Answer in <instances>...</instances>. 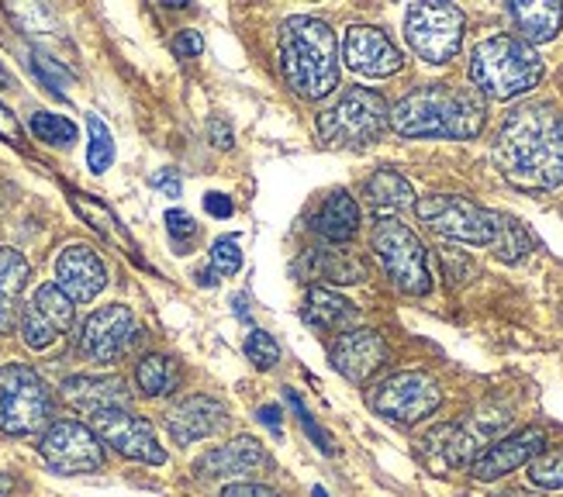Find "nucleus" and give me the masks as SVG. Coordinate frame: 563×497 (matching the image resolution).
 I'll return each mask as SVG.
<instances>
[{
  "label": "nucleus",
  "mask_w": 563,
  "mask_h": 497,
  "mask_svg": "<svg viewBox=\"0 0 563 497\" xmlns=\"http://www.w3.org/2000/svg\"><path fill=\"white\" fill-rule=\"evenodd\" d=\"M390 124L387 101L377 90L353 87L318 114V139L332 148H360L384 135Z\"/></svg>",
  "instance_id": "nucleus-5"
},
{
  "label": "nucleus",
  "mask_w": 563,
  "mask_h": 497,
  "mask_svg": "<svg viewBox=\"0 0 563 497\" xmlns=\"http://www.w3.org/2000/svg\"><path fill=\"white\" fill-rule=\"evenodd\" d=\"M56 287L73 305H87L108 287V266L90 245H66L56 256Z\"/></svg>",
  "instance_id": "nucleus-15"
},
{
  "label": "nucleus",
  "mask_w": 563,
  "mask_h": 497,
  "mask_svg": "<svg viewBox=\"0 0 563 497\" xmlns=\"http://www.w3.org/2000/svg\"><path fill=\"white\" fill-rule=\"evenodd\" d=\"M363 194L371 197V205L374 208H408V205H415V190H411V184L401 177V173H395V169H377L371 180L363 184Z\"/></svg>",
  "instance_id": "nucleus-27"
},
{
  "label": "nucleus",
  "mask_w": 563,
  "mask_h": 497,
  "mask_svg": "<svg viewBox=\"0 0 563 497\" xmlns=\"http://www.w3.org/2000/svg\"><path fill=\"white\" fill-rule=\"evenodd\" d=\"M387 363V345L374 329H350L332 342V366L350 384H366Z\"/></svg>",
  "instance_id": "nucleus-17"
},
{
  "label": "nucleus",
  "mask_w": 563,
  "mask_h": 497,
  "mask_svg": "<svg viewBox=\"0 0 563 497\" xmlns=\"http://www.w3.org/2000/svg\"><path fill=\"white\" fill-rule=\"evenodd\" d=\"M260 421H263V426H271L274 432H280V408H274V405H271V408H263V411H260Z\"/></svg>",
  "instance_id": "nucleus-45"
},
{
  "label": "nucleus",
  "mask_w": 563,
  "mask_h": 497,
  "mask_svg": "<svg viewBox=\"0 0 563 497\" xmlns=\"http://www.w3.org/2000/svg\"><path fill=\"white\" fill-rule=\"evenodd\" d=\"M0 135L4 139H11L14 145H21V129H18V121H14V114L0 104Z\"/></svg>",
  "instance_id": "nucleus-44"
},
{
  "label": "nucleus",
  "mask_w": 563,
  "mask_h": 497,
  "mask_svg": "<svg viewBox=\"0 0 563 497\" xmlns=\"http://www.w3.org/2000/svg\"><path fill=\"white\" fill-rule=\"evenodd\" d=\"M53 418V390L32 366L4 363L0 366V432L24 439L48 429Z\"/></svg>",
  "instance_id": "nucleus-6"
},
{
  "label": "nucleus",
  "mask_w": 563,
  "mask_h": 497,
  "mask_svg": "<svg viewBox=\"0 0 563 497\" xmlns=\"http://www.w3.org/2000/svg\"><path fill=\"white\" fill-rule=\"evenodd\" d=\"M32 69L38 73V80H45L48 87H53L56 97L66 93V90H63V87H66V73H63L53 59H45L42 53H32Z\"/></svg>",
  "instance_id": "nucleus-37"
},
{
  "label": "nucleus",
  "mask_w": 563,
  "mask_h": 497,
  "mask_svg": "<svg viewBox=\"0 0 563 497\" xmlns=\"http://www.w3.org/2000/svg\"><path fill=\"white\" fill-rule=\"evenodd\" d=\"M246 360L253 366H260V369H274L280 363V345H277V339L260 332V329H253L246 335Z\"/></svg>",
  "instance_id": "nucleus-35"
},
{
  "label": "nucleus",
  "mask_w": 563,
  "mask_h": 497,
  "mask_svg": "<svg viewBox=\"0 0 563 497\" xmlns=\"http://www.w3.org/2000/svg\"><path fill=\"white\" fill-rule=\"evenodd\" d=\"M11 490H14V477L0 474V497H11Z\"/></svg>",
  "instance_id": "nucleus-47"
},
{
  "label": "nucleus",
  "mask_w": 563,
  "mask_h": 497,
  "mask_svg": "<svg viewBox=\"0 0 563 497\" xmlns=\"http://www.w3.org/2000/svg\"><path fill=\"white\" fill-rule=\"evenodd\" d=\"M29 129L35 132L38 142L45 145H56V148H69L73 142H77V124H73L69 118L63 114H53V111H35Z\"/></svg>",
  "instance_id": "nucleus-30"
},
{
  "label": "nucleus",
  "mask_w": 563,
  "mask_h": 497,
  "mask_svg": "<svg viewBox=\"0 0 563 497\" xmlns=\"http://www.w3.org/2000/svg\"><path fill=\"white\" fill-rule=\"evenodd\" d=\"M287 401L294 405V411H298V418H301V426L311 432V439L318 442V445H322V450L325 453H332V445H329V439H325V432H318V426H314V421H311V415L305 411V405H301V397L298 394H294V390H287Z\"/></svg>",
  "instance_id": "nucleus-40"
},
{
  "label": "nucleus",
  "mask_w": 563,
  "mask_h": 497,
  "mask_svg": "<svg viewBox=\"0 0 563 497\" xmlns=\"http://www.w3.org/2000/svg\"><path fill=\"white\" fill-rule=\"evenodd\" d=\"M374 253L384 263L387 277L395 280L398 290L422 297L432 290V273H429V259H426V245L419 242L408 225H401L398 218H380L374 225Z\"/></svg>",
  "instance_id": "nucleus-7"
},
{
  "label": "nucleus",
  "mask_w": 563,
  "mask_h": 497,
  "mask_svg": "<svg viewBox=\"0 0 563 497\" xmlns=\"http://www.w3.org/2000/svg\"><path fill=\"white\" fill-rule=\"evenodd\" d=\"M87 132H90V145H87V163H90V173H108L111 163H114V139H111V129L97 118V114H87Z\"/></svg>",
  "instance_id": "nucleus-32"
},
{
  "label": "nucleus",
  "mask_w": 563,
  "mask_h": 497,
  "mask_svg": "<svg viewBox=\"0 0 563 497\" xmlns=\"http://www.w3.org/2000/svg\"><path fill=\"white\" fill-rule=\"evenodd\" d=\"M405 38L426 63L443 66L463 45V11L453 4H411L405 11Z\"/></svg>",
  "instance_id": "nucleus-10"
},
{
  "label": "nucleus",
  "mask_w": 563,
  "mask_h": 497,
  "mask_svg": "<svg viewBox=\"0 0 563 497\" xmlns=\"http://www.w3.org/2000/svg\"><path fill=\"white\" fill-rule=\"evenodd\" d=\"M69 201H73V208H77V211H80V214H84V218H87L90 225H93L97 232H101V235H108V239H125V235H121V229H118V218H114L104 205L87 201L84 194H73Z\"/></svg>",
  "instance_id": "nucleus-34"
},
{
  "label": "nucleus",
  "mask_w": 563,
  "mask_h": 497,
  "mask_svg": "<svg viewBox=\"0 0 563 497\" xmlns=\"http://www.w3.org/2000/svg\"><path fill=\"white\" fill-rule=\"evenodd\" d=\"M529 481L543 490L563 487V450H543L529 463Z\"/></svg>",
  "instance_id": "nucleus-33"
},
{
  "label": "nucleus",
  "mask_w": 563,
  "mask_h": 497,
  "mask_svg": "<svg viewBox=\"0 0 563 497\" xmlns=\"http://www.w3.org/2000/svg\"><path fill=\"white\" fill-rule=\"evenodd\" d=\"M211 132H214V139H218V145H222V148L232 145V132H229V124H225V121H214V124H211Z\"/></svg>",
  "instance_id": "nucleus-46"
},
{
  "label": "nucleus",
  "mask_w": 563,
  "mask_h": 497,
  "mask_svg": "<svg viewBox=\"0 0 563 497\" xmlns=\"http://www.w3.org/2000/svg\"><path fill=\"white\" fill-rule=\"evenodd\" d=\"M492 248H495V256H498L501 263H519V259L529 253V248H532V242H529L526 229L519 225L516 218L498 214V232H495Z\"/></svg>",
  "instance_id": "nucleus-29"
},
{
  "label": "nucleus",
  "mask_w": 563,
  "mask_h": 497,
  "mask_svg": "<svg viewBox=\"0 0 563 497\" xmlns=\"http://www.w3.org/2000/svg\"><path fill=\"white\" fill-rule=\"evenodd\" d=\"M511 18H516L522 42H553L560 24H563V8L550 4V0H516L508 4Z\"/></svg>",
  "instance_id": "nucleus-23"
},
{
  "label": "nucleus",
  "mask_w": 563,
  "mask_h": 497,
  "mask_svg": "<svg viewBox=\"0 0 563 497\" xmlns=\"http://www.w3.org/2000/svg\"><path fill=\"white\" fill-rule=\"evenodd\" d=\"M90 429L104 445H111V450H118L121 456H129L135 463H145V466L166 463V450L159 445L156 429L129 408H108V411L90 415Z\"/></svg>",
  "instance_id": "nucleus-12"
},
{
  "label": "nucleus",
  "mask_w": 563,
  "mask_h": 497,
  "mask_svg": "<svg viewBox=\"0 0 563 497\" xmlns=\"http://www.w3.org/2000/svg\"><path fill=\"white\" fill-rule=\"evenodd\" d=\"M305 321L318 332H350V325L356 321V308L346 301V297H339L325 287H311L305 294Z\"/></svg>",
  "instance_id": "nucleus-22"
},
{
  "label": "nucleus",
  "mask_w": 563,
  "mask_h": 497,
  "mask_svg": "<svg viewBox=\"0 0 563 497\" xmlns=\"http://www.w3.org/2000/svg\"><path fill=\"white\" fill-rule=\"evenodd\" d=\"M174 53H177L180 59H198V56L205 53V38H201V32L184 29V32L174 38Z\"/></svg>",
  "instance_id": "nucleus-39"
},
{
  "label": "nucleus",
  "mask_w": 563,
  "mask_h": 497,
  "mask_svg": "<svg viewBox=\"0 0 563 497\" xmlns=\"http://www.w3.org/2000/svg\"><path fill=\"white\" fill-rule=\"evenodd\" d=\"M263 466H266V450H263V442L253 435H239L225 445H218V450H208L198 463H194V470H198L205 481L250 477Z\"/></svg>",
  "instance_id": "nucleus-19"
},
{
  "label": "nucleus",
  "mask_w": 563,
  "mask_h": 497,
  "mask_svg": "<svg viewBox=\"0 0 563 497\" xmlns=\"http://www.w3.org/2000/svg\"><path fill=\"white\" fill-rule=\"evenodd\" d=\"M135 339V314L125 305H108L101 311H93L84 321V332H80V350L87 360L93 363H118L121 356L129 353V345Z\"/></svg>",
  "instance_id": "nucleus-13"
},
{
  "label": "nucleus",
  "mask_w": 563,
  "mask_h": 497,
  "mask_svg": "<svg viewBox=\"0 0 563 497\" xmlns=\"http://www.w3.org/2000/svg\"><path fill=\"white\" fill-rule=\"evenodd\" d=\"M29 259L18 248L0 245V332H14L21 318V294L29 287Z\"/></svg>",
  "instance_id": "nucleus-21"
},
{
  "label": "nucleus",
  "mask_w": 563,
  "mask_h": 497,
  "mask_svg": "<svg viewBox=\"0 0 563 497\" xmlns=\"http://www.w3.org/2000/svg\"><path fill=\"white\" fill-rule=\"evenodd\" d=\"M211 263H214L218 273H225V277L239 273V269H242V245H239V239H232V235H222V239H218V242L211 245Z\"/></svg>",
  "instance_id": "nucleus-36"
},
{
  "label": "nucleus",
  "mask_w": 563,
  "mask_h": 497,
  "mask_svg": "<svg viewBox=\"0 0 563 497\" xmlns=\"http://www.w3.org/2000/svg\"><path fill=\"white\" fill-rule=\"evenodd\" d=\"M301 269L311 280H329V284H360L363 280V263H356L346 253H308Z\"/></svg>",
  "instance_id": "nucleus-26"
},
{
  "label": "nucleus",
  "mask_w": 563,
  "mask_h": 497,
  "mask_svg": "<svg viewBox=\"0 0 563 497\" xmlns=\"http://www.w3.org/2000/svg\"><path fill=\"white\" fill-rule=\"evenodd\" d=\"M32 305L42 311V318L53 321V329H56L59 335L73 329V318H77V308H73V301H69V297H66L56 284H42V287L35 290V297H32Z\"/></svg>",
  "instance_id": "nucleus-28"
},
{
  "label": "nucleus",
  "mask_w": 563,
  "mask_h": 497,
  "mask_svg": "<svg viewBox=\"0 0 563 497\" xmlns=\"http://www.w3.org/2000/svg\"><path fill=\"white\" fill-rule=\"evenodd\" d=\"M18 329H21V339H24V345H29V350H35V353H45L48 345H56V339H59V332L53 329V321L42 318V311H38L32 301L21 308Z\"/></svg>",
  "instance_id": "nucleus-31"
},
{
  "label": "nucleus",
  "mask_w": 563,
  "mask_h": 497,
  "mask_svg": "<svg viewBox=\"0 0 563 497\" xmlns=\"http://www.w3.org/2000/svg\"><path fill=\"white\" fill-rule=\"evenodd\" d=\"M342 59H346L350 69L363 73V77H390L405 63L398 45L380 29H374V24H353L346 38H342Z\"/></svg>",
  "instance_id": "nucleus-16"
},
{
  "label": "nucleus",
  "mask_w": 563,
  "mask_h": 497,
  "mask_svg": "<svg viewBox=\"0 0 563 497\" xmlns=\"http://www.w3.org/2000/svg\"><path fill=\"white\" fill-rule=\"evenodd\" d=\"M63 397L84 415H97L108 408H129V384L121 377H69L63 380Z\"/></svg>",
  "instance_id": "nucleus-20"
},
{
  "label": "nucleus",
  "mask_w": 563,
  "mask_h": 497,
  "mask_svg": "<svg viewBox=\"0 0 563 497\" xmlns=\"http://www.w3.org/2000/svg\"><path fill=\"white\" fill-rule=\"evenodd\" d=\"M487 104L474 87L429 84L390 108V129L405 139H477Z\"/></svg>",
  "instance_id": "nucleus-2"
},
{
  "label": "nucleus",
  "mask_w": 563,
  "mask_h": 497,
  "mask_svg": "<svg viewBox=\"0 0 563 497\" xmlns=\"http://www.w3.org/2000/svg\"><path fill=\"white\" fill-rule=\"evenodd\" d=\"M38 456L53 474L80 477L104 466V445L84 421H53L38 439Z\"/></svg>",
  "instance_id": "nucleus-11"
},
{
  "label": "nucleus",
  "mask_w": 563,
  "mask_h": 497,
  "mask_svg": "<svg viewBox=\"0 0 563 497\" xmlns=\"http://www.w3.org/2000/svg\"><path fill=\"white\" fill-rule=\"evenodd\" d=\"M280 69L287 87L305 101H322L339 84V45L325 21L298 14L280 29Z\"/></svg>",
  "instance_id": "nucleus-3"
},
{
  "label": "nucleus",
  "mask_w": 563,
  "mask_h": 497,
  "mask_svg": "<svg viewBox=\"0 0 563 497\" xmlns=\"http://www.w3.org/2000/svg\"><path fill=\"white\" fill-rule=\"evenodd\" d=\"M522 497H532V494H522Z\"/></svg>",
  "instance_id": "nucleus-49"
},
{
  "label": "nucleus",
  "mask_w": 563,
  "mask_h": 497,
  "mask_svg": "<svg viewBox=\"0 0 563 497\" xmlns=\"http://www.w3.org/2000/svg\"><path fill=\"white\" fill-rule=\"evenodd\" d=\"M415 214H419L435 235L467 242V245H492L498 232V211H487L456 194L419 197V201H415Z\"/></svg>",
  "instance_id": "nucleus-8"
},
{
  "label": "nucleus",
  "mask_w": 563,
  "mask_h": 497,
  "mask_svg": "<svg viewBox=\"0 0 563 497\" xmlns=\"http://www.w3.org/2000/svg\"><path fill=\"white\" fill-rule=\"evenodd\" d=\"M205 208H208V214H214V218H232V211H235V205L229 201L225 194H208V197H205Z\"/></svg>",
  "instance_id": "nucleus-43"
},
{
  "label": "nucleus",
  "mask_w": 563,
  "mask_h": 497,
  "mask_svg": "<svg viewBox=\"0 0 563 497\" xmlns=\"http://www.w3.org/2000/svg\"><path fill=\"white\" fill-rule=\"evenodd\" d=\"M153 187L163 190L166 197H180L184 194V184H180V173L177 169H159V173H153Z\"/></svg>",
  "instance_id": "nucleus-42"
},
{
  "label": "nucleus",
  "mask_w": 563,
  "mask_h": 497,
  "mask_svg": "<svg viewBox=\"0 0 563 497\" xmlns=\"http://www.w3.org/2000/svg\"><path fill=\"white\" fill-rule=\"evenodd\" d=\"M439 405H443V387L422 369L395 373L371 390V408L395 426H419V421L435 415Z\"/></svg>",
  "instance_id": "nucleus-9"
},
{
  "label": "nucleus",
  "mask_w": 563,
  "mask_h": 497,
  "mask_svg": "<svg viewBox=\"0 0 563 497\" xmlns=\"http://www.w3.org/2000/svg\"><path fill=\"white\" fill-rule=\"evenodd\" d=\"M166 229H169V235H174L177 242H194L198 239V221H194L187 211H166Z\"/></svg>",
  "instance_id": "nucleus-38"
},
{
  "label": "nucleus",
  "mask_w": 563,
  "mask_h": 497,
  "mask_svg": "<svg viewBox=\"0 0 563 497\" xmlns=\"http://www.w3.org/2000/svg\"><path fill=\"white\" fill-rule=\"evenodd\" d=\"M222 497H280L277 490L263 487V484H250V481H235L222 490Z\"/></svg>",
  "instance_id": "nucleus-41"
},
{
  "label": "nucleus",
  "mask_w": 563,
  "mask_h": 497,
  "mask_svg": "<svg viewBox=\"0 0 563 497\" xmlns=\"http://www.w3.org/2000/svg\"><path fill=\"white\" fill-rule=\"evenodd\" d=\"M543 450H547V432L543 429H522L516 435L487 445V450L471 463V474L477 481H498V477L511 474V470L532 463Z\"/></svg>",
  "instance_id": "nucleus-18"
},
{
  "label": "nucleus",
  "mask_w": 563,
  "mask_h": 497,
  "mask_svg": "<svg viewBox=\"0 0 563 497\" xmlns=\"http://www.w3.org/2000/svg\"><path fill=\"white\" fill-rule=\"evenodd\" d=\"M135 384L145 397H169L180 387V366L174 356L150 353L135 366Z\"/></svg>",
  "instance_id": "nucleus-25"
},
{
  "label": "nucleus",
  "mask_w": 563,
  "mask_h": 497,
  "mask_svg": "<svg viewBox=\"0 0 563 497\" xmlns=\"http://www.w3.org/2000/svg\"><path fill=\"white\" fill-rule=\"evenodd\" d=\"M495 163L519 190H553L563 184V114L553 104L516 108L498 132Z\"/></svg>",
  "instance_id": "nucleus-1"
},
{
  "label": "nucleus",
  "mask_w": 563,
  "mask_h": 497,
  "mask_svg": "<svg viewBox=\"0 0 563 497\" xmlns=\"http://www.w3.org/2000/svg\"><path fill=\"white\" fill-rule=\"evenodd\" d=\"M360 229V205L346 190H335L314 214V232L325 242H350Z\"/></svg>",
  "instance_id": "nucleus-24"
},
{
  "label": "nucleus",
  "mask_w": 563,
  "mask_h": 497,
  "mask_svg": "<svg viewBox=\"0 0 563 497\" xmlns=\"http://www.w3.org/2000/svg\"><path fill=\"white\" fill-rule=\"evenodd\" d=\"M225 426H229V411L211 394H187L166 411V432L180 445L205 442L222 432Z\"/></svg>",
  "instance_id": "nucleus-14"
},
{
  "label": "nucleus",
  "mask_w": 563,
  "mask_h": 497,
  "mask_svg": "<svg viewBox=\"0 0 563 497\" xmlns=\"http://www.w3.org/2000/svg\"><path fill=\"white\" fill-rule=\"evenodd\" d=\"M543 59L532 45L511 35L484 38L471 56V80L481 97L492 101H511V97L529 93L543 80Z\"/></svg>",
  "instance_id": "nucleus-4"
},
{
  "label": "nucleus",
  "mask_w": 563,
  "mask_h": 497,
  "mask_svg": "<svg viewBox=\"0 0 563 497\" xmlns=\"http://www.w3.org/2000/svg\"><path fill=\"white\" fill-rule=\"evenodd\" d=\"M311 497H329V494H325L322 487H314V490H311Z\"/></svg>",
  "instance_id": "nucleus-48"
}]
</instances>
